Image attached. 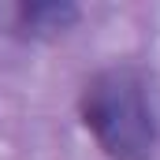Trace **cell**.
Segmentation results:
<instances>
[{"mask_svg":"<svg viewBox=\"0 0 160 160\" xmlns=\"http://www.w3.org/2000/svg\"><path fill=\"white\" fill-rule=\"evenodd\" d=\"M82 119L112 160H149L157 130L145 86L130 67H108L86 86Z\"/></svg>","mask_w":160,"mask_h":160,"instance_id":"cell-1","label":"cell"},{"mask_svg":"<svg viewBox=\"0 0 160 160\" xmlns=\"http://www.w3.org/2000/svg\"><path fill=\"white\" fill-rule=\"evenodd\" d=\"M75 19H78V11H75L71 4H26V8H19V22H22L30 34L67 30Z\"/></svg>","mask_w":160,"mask_h":160,"instance_id":"cell-2","label":"cell"}]
</instances>
